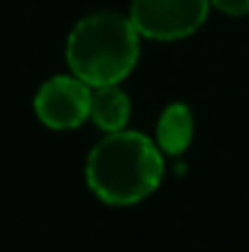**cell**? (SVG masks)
Masks as SVG:
<instances>
[{"mask_svg":"<svg viewBox=\"0 0 249 252\" xmlns=\"http://www.w3.org/2000/svg\"><path fill=\"white\" fill-rule=\"evenodd\" d=\"M210 2L225 15H235V17L249 15V0H210Z\"/></svg>","mask_w":249,"mask_h":252,"instance_id":"obj_7","label":"cell"},{"mask_svg":"<svg viewBox=\"0 0 249 252\" xmlns=\"http://www.w3.org/2000/svg\"><path fill=\"white\" fill-rule=\"evenodd\" d=\"M93 123L105 132H117L130 120V98L112 86H95L90 93V115Z\"/></svg>","mask_w":249,"mask_h":252,"instance_id":"obj_5","label":"cell"},{"mask_svg":"<svg viewBox=\"0 0 249 252\" xmlns=\"http://www.w3.org/2000/svg\"><path fill=\"white\" fill-rule=\"evenodd\" d=\"M37 118L52 130H74L90 115L88 84L74 76H54L34 95Z\"/></svg>","mask_w":249,"mask_h":252,"instance_id":"obj_4","label":"cell"},{"mask_svg":"<svg viewBox=\"0 0 249 252\" xmlns=\"http://www.w3.org/2000/svg\"><path fill=\"white\" fill-rule=\"evenodd\" d=\"M164 162L154 142L142 132H110L85 162L90 191L110 206H132L157 191Z\"/></svg>","mask_w":249,"mask_h":252,"instance_id":"obj_1","label":"cell"},{"mask_svg":"<svg viewBox=\"0 0 249 252\" xmlns=\"http://www.w3.org/2000/svg\"><path fill=\"white\" fill-rule=\"evenodd\" d=\"M193 140V115L188 105L171 103L157 125V142L168 155H181Z\"/></svg>","mask_w":249,"mask_h":252,"instance_id":"obj_6","label":"cell"},{"mask_svg":"<svg viewBox=\"0 0 249 252\" xmlns=\"http://www.w3.org/2000/svg\"><path fill=\"white\" fill-rule=\"evenodd\" d=\"M139 32L117 12H93L71 30L66 62L76 79L88 86H112L137 64Z\"/></svg>","mask_w":249,"mask_h":252,"instance_id":"obj_2","label":"cell"},{"mask_svg":"<svg viewBox=\"0 0 249 252\" xmlns=\"http://www.w3.org/2000/svg\"><path fill=\"white\" fill-rule=\"evenodd\" d=\"M210 0H132L130 20L139 34L152 39H183L208 17Z\"/></svg>","mask_w":249,"mask_h":252,"instance_id":"obj_3","label":"cell"}]
</instances>
